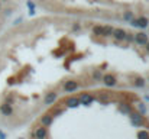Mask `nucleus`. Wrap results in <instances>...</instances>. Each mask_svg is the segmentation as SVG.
I'll use <instances>...</instances> for the list:
<instances>
[{"label":"nucleus","instance_id":"f257e3e1","mask_svg":"<svg viewBox=\"0 0 149 139\" xmlns=\"http://www.w3.org/2000/svg\"><path fill=\"white\" fill-rule=\"evenodd\" d=\"M148 23H149L148 17H139V19H133L130 25L138 26V28H146V26H148Z\"/></svg>","mask_w":149,"mask_h":139},{"label":"nucleus","instance_id":"f03ea898","mask_svg":"<svg viewBox=\"0 0 149 139\" xmlns=\"http://www.w3.org/2000/svg\"><path fill=\"white\" fill-rule=\"evenodd\" d=\"M133 39L136 41V44H139V45H145V44L148 42V35L143 34V32H139V34H136V36H135Z\"/></svg>","mask_w":149,"mask_h":139},{"label":"nucleus","instance_id":"7ed1b4c3","mask_svg":"<svg viewBox=\"0 0 149 139\" xmlns=\"http://www.w3.org/2000/svg\"><path fill=\"white\" fill-rule=\"evenodd\" d=\"M47 135H48V131H47V128H45V126L38 128V129H36V132H35V138L36 139H45L47 138Z\"/></svg>","mask_w":149,"mask_h":139},{"label":"nucleus","instance_id":"20e7f679","mask_svg":"<svg viewBox=\"0 0 149 139\" xmlns=\"http://www.w3.org/2000/svg\"><path fill=\"white\" fill-rule=\"evenodd\" d=\"M77 87H78V84H77V81H74V80H70V81H67V83H65V86H64L65 92H68V93L77 90Z\"/></svg>","mask_w":149,"mask_h":139},{"label":"nucleus","instance_id":"39448f33","mask_svg":"<svg viewBox=\"0 0 149 139\" xmlns=\"http://www.w3.org/2000/svg\"><path fill=\"white\" fill-rule=\"evenodd\" d=\"M117 41H123L125 38H126V32L123 31V29H113V34H111Z\"/></svg>","mask_w":149,"mask_h":139},{"label":"nucleus","instance_id":"423d86ee","mask_svg":"<svg viewBox=\"0 0 149 139\" xmlns=\"http://www.w3.org/2000/svg\"><path fill=\"white\" fill-rule=\"evenodd\" d=\"M0 112H1L4 116H10V115L13 113V109H12V106H10V104L4 103V104H1V106H0Z\"/></svg>","mask_w":149,"mask_h":139},{"label":"nucleus","instance_id":"0eeeda50","mask_svg":"<svg viewBox=\"0 0 149 139\" xmlns=\"http://www.w3.org/2000/svg\"><path fill=\"white\" fill-rule=\"evenodd\" d=\"M103 81H104V84H106V86H109V87H111V86H114V84H116V78H114L111 74L104 75V77H103Z\"/></svg>","mask_w":149,"mask_h":139},{"label":"nucleus","instance_id":"6e6552de","mask_svg":"<svg viewBox=\"0 0 149 139\" xmlns=\"http://www.w3.org/2000/svg\"><path fill=\"white\" fill-rule=\"evenodd\" d=\"M78 100H80V103H81V104L88 106V104L93 101V96H90V94H81V97H80Z\"/></svg>","mask_w":149,"mask_h":139},{"label":"nucleus","instance_id":"1a4fd4ad","mask_svg":"<svg viewBox=\"0 0 149 139\" xmlns=\"http://www.w3.org/2000/svg\"><path fill=\"white\" fill-rule=\"evenodd\" d=\"M130 117H132V122H133L135 125H141V123L143 122V117H142V115H139V113L130 112Z\"/></svg>","mask_w":149,"mask_h":139},{"label":"nucleus","instance_id":"9d476101","mask_svg":"<svg viewBox=\"0 0 149 139\" xmlns=\"http://www.w3.org/2000/svg\"><path fill=\"white\" fill-rule=\"evenodd\" d=\"M52 115H44L42 117H41V123H42V126H49L51 123H52Z\"/></svg>","mask_w":149,"mask_h":139},{"label":"nucleus","instance_id":"9b49d317","mask_svg":"<svg viewBox=\"0 0 149 139\" xmlns=\"http://www.w3.org/2000/svg\"><path fill=\"white\" fill-rule=\"evenodd\" d=\"M80 104V100L77 98V97H70L68 100H67V106L68 107H77Z\"/></svg>","mask_w":149,"mask_h":139},{"label":"nucleus","instance_id":"f8f14e48","mask_svg":"<svg viewBox=\"0 0 149 139\" xmlns=\"http://www.w3.org/2000/svg\"><path fill=\"white\" fill-rule=\"evenodd\" d=\"M55 100H56V94L55 93H48L47 97H45V104H52Z\"/></svg>","mask_w":149,"mask_h":139},{"label":"nucleus","instance_id":"ddd939ff","mask_svg":"<svg viewBox=\"0 0 149 139\" xmlns=\"http://www.w3.org/2000/svg\"><path fill=\"white\" fill-rule=\"evenodd\" d=\"M113 34V28L111 26H104L103 28V36H110Z\"/></svg>","mask_w":149,"mask_h":139},{"label":"nucleus","instance_id":"4468645a","mask_svg":"<svg viewBox=\"0 0 149 139\" xmlns=\"http://www.w3.org/2000/svg\"><path fill=\"white\" fill-rule=\"evenodd\" d=\"M138 139H149V133L146 131H141L138 132Z\"/></svg>","mask_w":149,"mask_h":139},{"label":"nucleus","instance_id":"2eb2a0df","mask_svg":"<svg viewBox=\"0 0 149 139\" xmlns=\"http://www.w3.org/2000/svg\"><path fill=\"white\" fill-rule=\"evenodd\" d=\"M120 110H122V112H125V113H130V112H132V109H130V106H129V104H123V106L120 107Z\"/></svg>","mask_w":149,"mask_h":139},{"label":"nucleus","instance_id":"dca6fc26","mask_svg":"<svg viewBox=\"0 0 149 139\" xmlns=\"http://www.w3.org/2000/svg\"><path fill=\"white\" fill-rule=\"evenodd\" d=\"M93 32H94L96 35H103V26H94Z\"/></svg>","mask_w":149,"mask_h":139},{"label":"nucleus","instance_id":"f3484780","mask_svg":"<svg viewBox=\"0 0 149 139\" xmlns=\"http://www.w3.org/2000/svg\"><path fill=\"white\" fill-rule=\"evenodd\" d=\"M99 100L100 101H107V100H109V94H107V93H101L99 96Z\"/></svg>","mask_w":149,"mask_h":139},{"label":"nucleus","instance_id":"a211bd4d","mask_svg":"<svg viewBox=\"0 0 149 139\" xmlns=\"http://www.w3.org/2000/svg\"><path fill=\"white\" fill-rule=\"evenodd\" d=\"M28 7H29V10H31V13L33 15V13H35V4H33L32 1H28Z\"/></svg>","mask_w":149,"mask_h":139},{"label":"nucleus","instance_id":"6ab92c4d","mask_svg":"<svg viewBox=\"0 0 149 139\" xmlns=\"http://www.w3.org/2000/svg\"><path fill=\"white\" fill-rule=\"evenodd\" d=\"M135 84L138 86V87H142L145 83H143V78H136V81H135Z\"/></svg>","mask_w":149,"mask_h":139},{"label":"nucleus","instance_id":"aec40b11","mask_svg":"<svg viewBox=\"0 0 149 139\" xmlns=\"http://www.w3.org/2000/svg\"><path fill=\"white\" fill-rule=\"evenodd\" d=\"M130 17H132V13H130V12H127V13L125 15V19H130Z\"/></svg>","mask_w":149,"mask_h":139},{"label":"nucleus","instance_id":"412c9836","mask_svg":"<svg viewBox=\"0 0 149 139\" xmlns=\"http://www.w3.org/2000/svg\"><path fill=\"white\" fill-rule=\"evenodd\" d=\"M94 77H96V78H99V77H101V74H100L99 71H97V73H96V74H94Z\"/></svg>","mask_w":149,"mask_h":139},{"label":"nucleus","instance_id":"4be33fe9","mask_svg":"<svg viewBox=\"0 0 149 139\" xmlns=\"http://www.w3.org/2000/svg\"><path fill=\"white\" fill-rule=\"evenodd\" d=\"M6 138V136H4V133H1V132H0V139H4Z\"/></svg>","mask_w":149,"mask_h":139},{"label":"nucleus","instance_id":"5701e85b","mask_svg":"<svg viewBox=\"0 0 149 139\" xmlns=\"http://www.w3.org/2000/svg\"><path fill=\"white\" fill-rule=\"evenodd\" d=\"M145 45H146V51H148V52H149V41H148V42H146V44H145Z\"/></svg>","mask_w":149,"mask_h":139},{"label":"nucleus","instance_id":"b1692460","mask_svg":"<svg viewBox=\"0 0 149 139\" xmlns=\"http://www.w3.org/2000/svg\"><path fill=\"white\" fill-rule=\"evenodd\" d=\"M1 1H6V0H1Z\"/></svg>","mask_w":149,"mask_h":139}]
</instances>
